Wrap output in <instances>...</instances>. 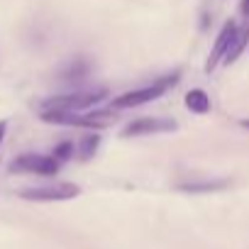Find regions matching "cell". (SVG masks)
Segmentation results:
<instances>
[{"label":"cell","instance_id":"obj_14","mask_svg":"<svg viewBox=\"0 0 249 249\" xmlns=\"http://www.w3.org/2000/svg\"><path fill=\"white\" fill-rule=\"evenodd\" d=\"M5 135H8V120H0V144L5 142Z\"/></svg>","mask_w":249,"mask_h":249},{"label":"cell","instance_id":"obj_10","mask_svg":"<svg viewBox=\"0 0 249 249\" xmlns=\"http://www.w3.org/2000/svg\"><path fill=\"white\" fill-rule=\"evenodd\" d=\"M247 44H249V25L237 30V35H234V39H232V44H230V52H227V56H225V64H227V66L234 64V61L239 59V54L247 49Z\"/></svg>","mask_w":249,"mask_h":249},{"label":"cell","instance_id":"obj_13","mask_svg":"<svg viewBox=\"0 0 249 249\" xmlns=\"http://www.w3.org/2000/svg\"><path fill=\"white\" fill-rule=\"evenodd\" d=\"M73 152H76L73 142H69V140H66V142H61V144H56V147H54V154H52V157L61 164V161H69V159L73 157Z\"/></svg>","mask_w":249,"mask_h":249},{"label":"cell","instance_id":"obj_1","mask_svg":"<svg viewBox=\"0 0 249 249\" xmlns=\"http://www.w3.org/2000/svg\"><path fill=\"white\" fill-rule=\"evenodd\" d=\"M42 122L61 124V127H86V130H105L115 122L112 110H86V112H39Z\"/></svg>","mask_w":249,"mask_h":249},{"label":"cell","instance_id":"obj_5","mask_svg":"<svg viewBox=\"0 0 249 249\" xmlns=\"http://www.w3.org/2000/svg\"><path fill=\"white\" fill-rule=\"evenodd\" d=\"M10 174H35V176H54L59 171V161L49 154H20L10 161Z\"/></svg>","mask_w":249,"mask_h":249},{"label":"cell","instance_id":"obj_2","mask_svg":"<svg viewBox=\"0 0 249 249\" xmlns=\"http://www.w3.org/2000/svg\"><path fill=\"white\" fill-rule=\"evenodd\" d=\"M105 95H107L105 88L76 90V93H66V95H52V98L42 100L39 112H86L93 105H98Z\"/></svg>","mask_w":249,"mask_h":249},{"label":"cell","instance_id":"obj_12","mask_svg":"<svg viewBox=\"0 0 249 249\" xmlns=\"http://www.w3.org/2000/svg\"><path fill=\"white\" fill-rule=\"evenodd\" d=\"M98 144H100V135H95V132L83 135V140L78 142V157H81L83 161H86V159H90V157L95 154Z\"/></svg>","mask_w":249,"mask_h":249},{"label":"cell","instance_id":"obj_15","mask_svg":"<svg viewBox=\"0 0 249 249\" xmlns=\"http://www.w3.org/2000/svg\"><path fill=\"white\" fill-rule=\"evenodd\" d=\"M239 10H242V15H244V18H249V0H242Z\"/></svg>","mask_w":249,"mask_h":249},{"label":"cell","instance_id":"obj_7","mask_svg":"<svg viewBox=\"0 0 249 249\" xmlns=\"http://www.w3.org/2000/svg\"><path fill=\"white\" fill-rule=\"evenodd\" d=\"M237 30H239V27H237L232 20L222 25V30H220V35L215 37V44H213V49H210V56H208V61H205V73H213V71L217 69V64L225 61V56H227V52H230V44H232Z\"/></svg>","mask_w":249,"mask_h":249},{"label":"cell","instance_id":"obj_8","mask_svg":"<svg viewBox=\"0 0 249 249\" xmlns=\"http://www.w3.org/2000/svg\"><path fill=\"white\" fill-rule=\"evenodd\" d=\"M88 71H90V64L86 59H73L59 71V78L66 81V83H78L88 76Z\"/></svg>","mask_w":249,"mask_h":249},{"label":"cell","instance_id":"obj_11","mask_svg":"<svg viewBox=\"0 0 249 249\" xmlns=\"http://www.w3.org/2000/svg\"><path fill=\"white\" fill-rule=\"evenodd\" d=\"M227 181H191V183H181L178 188L186 191V193H213V191H220L225 188Z\"/></svg>","mask_w":249,"mask_h":249},{"label":"cell","instance_id":"obj_3","mask_svg":"<svg viewBox=\"0 0 249 249\" xmlns=\"http://www.w3.org/2000/svg\"><path fill=\"white\" fill-rule=\"evenodd\" d=\"M178 71L176 73H169V76H161V78H157L154 83H149V86H144V88H135V90H127V93H122V95H117L115 100H112V107L115 110H127V107H140V105H144V103H152V100H157V98H161L169 88H174L176 83H178Z\"/></svg>","mask_w":249,"mask_h":249},{"label":"cell","instance_id":"obj_4","mask_svg":"<svg viewBox=\"0 0 249 249\" xmlns=\"http://www.w3.org/2000/svg\"><path fill=\"white\" fill-rule=\"evenodd\" d=\"M22 200L30 203H59V200H73L81 196V186L71 183V181H56L49 186H32V188H22L18 193Z\"/></svg>","mask_w":249,"mask_h":249},{"label":"cell","instance_id":"obj_17","mask_svg":"<svg viewBox=\"0 0 249 249\" xmlns=\"http://www.w3.org/2000/svg\"><path fill=\"white\" fill-rule=\"evenodd\" d=\"M247 47H249V44H247Z\"/></svg>","mask_w":249,"mask_h":249},{"label":"cell","instance_id":"obj_6","mask_svg":"<svg viewBox=\"0 0 249 249\" xmlns=\"http://www.w3.org/2000/svg\"><path fill=\"white\" fill-rule=\"evenodd\" d=\"M178 130V122L171 117H140L130 124H124L122 137H142V135H161Z\"/></svg>","mask_w":249,"mask_h":249},{"label":"cell","instance_id":"obj_16","mask_svg":"<svg viewBox=\"0 0 249 249\" xmlns=\"http://www.w3.org/2000/svg\"><path fill=\"white\" fill-rule=\"evenodd\" d=\"M239 124H242V127H244V130H249V120H242Z\"/></svg>","mask_w":249,"mask_h":249},{"label":"cell","instance_id":"obj_9","mask_svg":"<svg viewBox=\"0 0 249 249\" xmlns=\"http://www.w3.org/2000/svg\"><path fill=\"white\" fill-rule=\"evenodd\" d=\"M183 103H186V107H188L191 112H196V115H205V112H210V95H208L203 88H193V90H188L186 98H183Z\"/></svg>","mask_w":249,"mask_h":249}]
</instances>
